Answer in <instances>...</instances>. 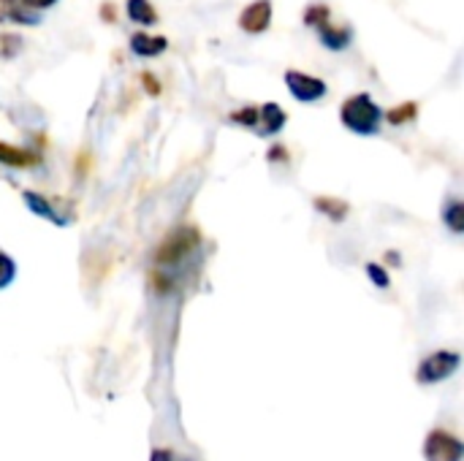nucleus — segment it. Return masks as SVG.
<instances>
[{"mask_svg": "<svg viewBox=\"0 0 464 461\" xmlns=\"http://www.w3.org/2000/svg\"><path fill=\"white\" fill-rule=\"evenodd\" d=\"M285 87H288V92L299 101V103H315V101H321L326 92H329V87H326V82L324 79H318V76H313V73H304V71H285Z\"/></svg>", "mask_w": 464, "mask_h": 461, "instance_id": "nucleus-4", "label": "nucleus"}, {"mask_svg": "<svg viewBox=\"0 0 464 461\" xmlns=\"http://www.w3.org/2000/svg\"><path fill=\"white\" fill-rule=\"evenodd\" d=\"M315 209L321 212V215H326L329 220H334V223H343L345 217H348V204L345 201H340V198H329V196H318L315 198Z\"/></svg>", "mask_w": 464, "mask_h": 461, "instance_id": "nucleus-14", "label": "nucleus"}, {"mask_svg": "<svg viewBox=\"0 0 464 461\" xmlns=\"http://www.w3.org/2000/svg\"><path fill=\"white\" fill-rule=\"evenodd\" d=\"M150 461H177V459H174V454H171V451H166V448H155V451H152V456H150Z\"/></svg>", "mask_w": 464, "mask_h": 461, "instance_id": "nucleus-23", "label": "nucleus"}, {"mask_svg": "<svg viewBox=\"0 0 464 461\" xmlns=\"http://www.w3.org/2000/svg\"><path fill=\"white\" fill-rule=\"evenodd\" d=\"M228 120H231L234 125H242V128H253V130H256V125H258V106L237 109V111L228 114Z\"/></svg>", "mask_w": 464, "mask_h": 461, "instance_id": "nucleus-17", "label": "nucleus"}, {"mask_svg": "<svg viewBox=\"0 0 464 461\" xmlns=\"http://www.w3.org/2000/svg\"><path fill=\"white\" fill-rule=\"evenodd\" d=\"M22 49V38L14 33H0V57H14Z\"/></svg>", "mask_w": 464, "mask_h": 461, "instance_id": "nucleus-20", "label": "nucleus"}, {"mask_svg": "<svg viewBox=\"0 0 464 461\" xmlns=\"http://www.w3.org/2000/svg\"><path fill=\"white\" fill-rule=\"evenodd\" d=\"M57 0H22V5L24 8H49V5H54Z\"/></svg>", "mask_w": 464, "mask_h": 461, "instance_id": "nucleus-24", "label": "nucleus"}, {"mask_svg": "<svg viewBox=\"0 0 464 461\" xmlns=\"http://www.w3.org/2000/svg\"><path fill=\"white\" fill-rule=\"evenodd\" d=\"M416 114H419V103H416V101H408V103H402V106L389 109L383 117H386L392 125H405V122L416 120Z\"/></svg>", "mask_w": 464, "mask_h": 461, "instance_id": "nucleus-15", "label": "nucleus"}, {"mask_svg": "<svg viewBox=\"0 0 464 461\" xmlns=\"http://www.w3.org/2000/svg\"><path fill=\"white\" fill-rule=\"evenodd\" d=\"M329 19H332V8L324 5V3H313V5L304 8V24L307 27H321Z\"/></svg>", "mask_w": 464, "mask_h": 461, "instance_id": "nucleus-16", "label": "nucleus"}, {"mask_svg": "<svg viewBox=\"0 0 464 461\" xmlns=\"http://www.w3.org/2000/svg\"><path fill=\"white\" fill-rule=\"evenodd\" d=\"M141 84H144V90H147L150 95H160V90H163L160 82H158L152 73H141Z\"/></svg>", "mask_w": 464, "mask_h": 461, "instance_id": "nucleus-22", "label": "nucleus"}, {"mask_svg": "<svg viewBox=\"0 0 464 461\" xmlns=\"http://www.w3.org/2000/svg\"><path fill=\"white\" fill-rule=\"evenodd\" d=\"M462 367V356L457 351H435L416 367V383L421 386H438L449 378H454Z\"/></svg>", "mask_w": 464, "mask_h": 461, "instance_id": "nucleus-3", "label": "nucleus"}, {"mask_svg": "<svg viewBox=\"0 0 464 461\" xmlns=\"http://www.w3.org/2000/svg\"><path fill=\"white\" fill-rule=\"evenodd\" d=\"M367 277H370V283H372L375 288H381V291H386V288L392 285L389 272H386L381 264H375V261H370V264H367Z\"/></svg>", "mask_w": 464, "mask_h": 461, "instance_id": "nucleus-19", "label": "nucleus"}, {"mask_svg": "<svg viewBox=\"0 0 464 461\" xmlns=\"http://www.w3.org/2000/svg\"><path fill=\"white\" fill-rule=\"evenodd\" d=\"M288 122V114L283 111L280 103H264L258 106V125H256V133L258 136H277Z\"/></svg>", "mask_w": 464, "mask_h": 461, "instance_id": "nucleus-9", "label": "nucleus"}, {"mask_svg": "<svg viewBox=\"0 0 464 461\" xmlns=\"http://www.w3.org/2000/svg\"><path fill=\"white\" fill-rule=\"evenodd\" d=\"M269 24H272V0H253L239 14V30H245L250 35L269 30Z\"/></svg>", "mask_w": 464, "mask_h": 461, "instance_id": "nucleus-6", "label": "nucleus"}, {"mask_svg": "<svg viewBox=\"0 0 464 461\" xmlns=\"http://www.w3.org/2000/svg\"><path fill=\"white\" fill-rule=\"evenodd\" d=\"M0 163L3 166H11V168H33L41 163V158L30 149H22V147H11L5 141H0Z\"/></svg>", "mask_w": 464, "mask_h": 461, "instance_id": "nucleus-11", "label": "nucleus"}, {"mask_svg": "<svg viewBox=\"0 0 464 461\" xmlns=\"http://www.w3.org/2000/svg\"><path fill=\"white\" fill-rule=\"evenodd\" d=\"M340 122L356 136H375V133H381L383 109L378 106V101L370 92H356L343 101Z\"/></svg>", "mask_w": 464, "mask_h": 461, "instance_id": "nucleus-2", "label": "nucleus"}, {"mask_svg": "<svg viewBox=\"0 0 464 461\" xmlns=\"http://www.w3.org/2000/svg\"><path fill=\"white\" fill-rule=\"evenodd\" d=\"M103 19H106V22H111V5H109V3L103 5Z\"/></svg>", "mask_w": 464, "mask_h": 461, "instance_id": "nucleus-26", "label": "nucleus"}, {"mask_svg": "<svg viewBox=\"0 0 464 461\" xmlns=\"http://www.w3.org/2000/svg\"><path fill=\"white\" fill-rule=\"evenodd\" d=\"M128 46H130V52H133L136 57H158L160 52H166L169 41H166L163 35H152V33H141V30H139V33L130 35Z\"/></svg>", "mask_w": 464, "mask_h": 461, "instance_id": "nucleus-10", "label": "nucleus"}, {"mask_svg": "<svg viewBox=\"0 0 464 461\" xmlns=\"http://www.w3.org/2000/svg\"><path fill=\"white\" fill-rule=\"evenodd\" d=\"M198 231L196 228H174L163 242L160 247L155 250V272H160V293L169 291V277L171 272H177V266H182L185 261H190V255L198 250Z\"/></svg>", "mask_w": 464, "mask_h": 461, "instance_id": "nucleus-1", "label": "nucleus"}, {"mask_svg": "<svg viewBox=\"0 0 464 461\" xmlns=\"http://www.w3.org/2000/svg\"><path fill=\"white\" fill-rule=\"evenodd\" d=\"M269 160H285V147H275L269 152Z\"/></svg>", "mask_w": 464, "mask_h": 461, "instance_id": "nucleus-25", "label": "nucleus"}, {"mask_svg": "<svg viewBox=\"0 0 464 461\" xmlns=\"http://www.w3.org/2000/svg\"><path fill=\"white\" fill-rule=\"evenodd\" d=\"M14 280H16V261L8 253L0 250V291L8 288Z\"/></svg>", "mask_w": 464, "mask_h": 461, "instance_id": "nucleus-18", "label": "nucleus"}, {"mask_svg": "<svg viewBox=\"0 0 464 461\" xmlns=\"http://www.w3.org/2000/svg\"><path fill=\"white\" fill-rule=\"evenodd\" d=\"M14 19V22H22V24H38L41 22V16H33V14H27V11H19V8H8V11H0V19Z\"/></svg>", "mask_w": 464, "mask_h": 461, "instance_id": "nucleus-21", "label": "nucleus"}, {"mask_svg": "<svg viewBox=\"0 0 464 461\" xmlns=\"http://www.w3.org/2000/svg\"><path fill=\"white\" fill-rule=\"evenodd\" d=\"M443 223L446 228L454 234V236H462L464 234V204L459 198H451L446 206H443Z\"/></svg>", "mask_w": 464, "mask_h": 461, "instance_id": "nucleus-13", "label": "nucleus"}, {"mask_svg": "<svg viewBox=\"0 0 464 461\" xmlns=\"http://www.w3.org/2000/svg\"><path fill=\"white\" fill-rule=\"evenodd\" d=\"M22 201H24V206H27L33 215H38V217H44V220H49V223H54V226H68V223H71L68 215H60V212L54 209V204H52L46 196L35 193V190H24V193H22Z\"/></svg>", "mask_w": 464, "mask_h": 461, "instance_id": "nucleus-8", "label": "nucleus"}, {"mask_svg": "<svg viewBox=\"0 0 464 461\" xmlns=\"http://www.w3.org/2000/svg\"><path fill=\"white\" fill-rule=\"evenodd\" d=\"M318 30V41L329 49V52H345L351 43H353V27L351 24H332V22H324Z\"/></svg>", "mask_w": 464, "mask_h": 461, "instance_id": "nucleus-7", "label": "nucleus"}, {"mask_svg": "<svg viewBox=\"0 0 464 461\" xmlns=\"http://www.w3.org/2000/svg\"><path fill=\"white\" fill-rule=\"evenodd\" d=\"M424 459L427 461H462L464 446L462 440L451 432L432 429L424 443Z\"/></svg>", "mask_w": 464, "mask_h": 461, "instance_id": "nucleus-5", "label": "nucleus"}, {"mask_svg": "<svg viewBox=\"0 0 464 461\" xmlns=\"http://www.w3.org/2000/svg\"><path fill=\"white\" fill-rule=\"evenodd\" d=\"M125 11H128V19L136 24H155L158 22V11L150 0H128Z\"/></svg>", "mask_w": 464, "mask_h": 461, "instance_id": "nucleus-12", "label": "nucleus"}]
</instances>
